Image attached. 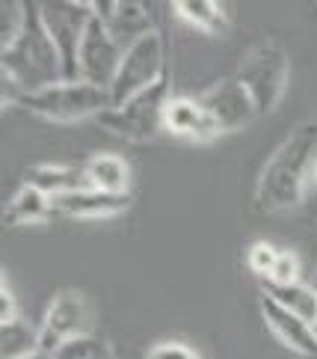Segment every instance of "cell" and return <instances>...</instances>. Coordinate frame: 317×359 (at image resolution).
Listing matches in <instances>:
<instances>
[{"label": "cell", "mask_w": 317, "mask_h": 359, "mask_svg": "<svg viewBox=\"0 0 317 359\" xmlns=\"http://www.w3.org/2000/svg\"><path fill=\"white\" fill-rule=\"evenodd\" d=\"M27 359H57V356L48 353V351H39V353H33V356H27Z\"/></svg>", "instance_id": "obj_28"}, {"label": "cell", "mask_w": 317, "mask_h": 359, "mask_svg": "<svg viewBox=\"0 0 317 359\" xmlns=\"http://www.w3.org/2000/svg\"><path fill=\"white\" fill-rule=\"evenodd\" d=\"M163 128L175 137H184V140H213V137H220L199 98H172L167 104V122H163Z\"/></svg>", "instance_id": "obj_14"}, {"label": "cell", "mask_w": 317, "mask_h": 359, "mask_svg": "<svg viewBox=\"0 0 317 359\" xmlns=\"http://www.w3.org/2000/svg\"><path fill=\"white\" fill-rule=\"evenodd\" d=\"M24 184L39 187L45 196L59 199L66 194H74V190H86L90 187V178H86V166H62V163H42L33 166L24 175Z\"/></svg>", "instance_id": "obj_15"}, {"label": "cell", "mask_w": 317, "mask_h": 359, "mask_svg": "<svg viewBox=\"0 0 317 359\" xmlns=\"http://www.w3.org/2000/svg\"><path fill=\"white\" fill-rule=\"evenodd\" d=\"M264 294L273 297L282 309L300 315L309 324H317V288L302 285V282H290V285H270L264 282Z\"/></svg>", "instance_id": "obj_20"}, {"label": "cell", "mask_w": 317, "mask_h": 359, "mask_svg": "<svg viewBox=\"0 0 317 359\" xmlns=\"http://www.w3.org/2000/svg\"><path fill=\"white\" fill-rule=\"evenodd\" d=\"M261 318H264V324H267V330L285 344L288 351L317 359V330H314V324L302 320L294 312L282 309V306H279L273 297H267V294H261Z\"/></svg>", "instance_id": "obj_12"}, {"label": "cell", "mask_w": 317, "mask_h": 359, "mask_svg": "<svg viewBox=\"0 0 317 359\" xmlns=\"http://www.w3.org/2000/svg\"><path fill=\"white\" fill-rule=\"evenodd\" d=\"M279 252H282V250H276L273 243L255 241V243L249 247V267H252V273L261 276V279H267V276L273 273L276 262H279Z\"/></svg>", "instance_id": "obj_23"}, {"label": "cell", "mask_w": 317, "mask_h": 359, "mask_svg": "<svg viewBox=\"0 0 317 359\" xmlns=\"http://www.w3.org/2000/svg\"><path fill=\"white\" fill-rule=\"evenodd\" d=\"M169 101H172V83H169V74H163L155 86H148L134 98L104 110L98 116V125L122 140H131V143H146V140H155L160 131H167L163 122H167Z\"/></svg>", "instance_id": "obj_3"}, {"label": "cell", "mask_w": 317, "mask_h": 359, "mask_svg": "<svg viewBox=\"0 0 317 359\" xmlns=\"http://www.w3.org/2000/svg\"><path fill=\"white\" fill-rule=\"evenodd\" d=\"M163 74H169L167 72V48H163L160 30H155V33H148L146 39H139L136 45H131L125 50L119 74L110 86L113 107L134 98L136 93H143V89L155 86Z\"/></svg>", "instance_id": "obj_7"}, {"label": "cell", "mask_w": 317, "mask_h": 359, "mask_svg": "<svg viewBox=\"0 0 317 359\" xmlns=\"http://www.w3.org/2000/svg\"><path fill=\"white\" fill-rule=\"evenodd\" d=\"M317 170V122H302L290 131L270 161L264 163L255 184V202L261 211H290L314 187Z\"/></svg>", "instance_id": "obj_1"}, {"label": "cell", "mask_w": 317, "mask_h": 359, "mask_svg": "<svg viewBox=\"0 0 317 359\" xmlns=\"http://www.w3.org/2000/svg\"><path fill=\"white\" fill-rule=\"evenodd\" d=\"M205 113L211 116L217 134H232V131H240L246 128L252 119L258 116L255 110V101L252 95L244 89L237 78H228V81H220L217 86H211L205 95L199 98Z\"/></svg>", "instance_id": "obj_10"}, {"label": "cell", "mask_w": 317, "mask_h": 359, "mask_svg": "<svg viewBox=\"0 0 317 359\" xmlns=\"http://www.w3.org/2000/svg\"><path fill=\"white\" fill-rule=\"evenodd\" d=\"M0 83H3V98H0V104H3V107H9V104H21L24 95H27V93H24V89H21L15 81H12L9 74H3V72H0Z\"/></svg>", "instance_id": "obj_27"}, {"label": "cell", "mask_w": 317, "mask_h": 359, "mask_svg": "<svg viewBox=\"0 0 317 359\" xmlns=\"http://www.w3.org/2000/svg\"><path fill=\"white\" fill-rule=\"evenodd\" d=\"M314 190H317V170H314Z\"/></svg>", "instance_id": "obj_30"}, {"label": "cell", "mask_w": 317, "mask_h": 359, "mask_svg": "<svg viewBox=\"0 0 317 359\" xmlns=\"http://www.w3.org/2000/svg\"><path fill=\"white\" fill-rule=\"evenodd\" d=\"M21 107L50 122H80L90 116H101L113 107V98L107 89H98L86 81H62L57 86H48L42 93L24 95Z\"/></svg>", "instance_id": "obj_4"}, {"label": "cell", "mask_w": 317, "mask_h": 359, "mask_svg": "<svg viewBox=\"0 0 317 359\" xmlns=\"http://www.w3.org/2000/svg\"><path fill=\"white\" fill-rule=\"evenodd\" d=\"M314 288H317V271H314ZM314 330H317V324H314Z\"/></svg>", "instance_id": "obj_29"}, {"label": "cell", "mask_w": 317, "mask_h": 359, "mask_svg": "<svg viewBox=\"0 0 317 359\" xmlns=\"http://www.w3.org/2000/svg\"><path fill=\"white\" fill-rule=\"evenodd\" d=\"M146 359H199V353L184 341H157Z\"/></svg>", "instance_id": "obj_25"}, {"label": "cell", "mask_w": 317, "mask_h": 359, "mask_svg": "<svg viewBox=\"0 0 317 359\" xmlns=\"http://www.w3.org/2000/svg\"><path fill=\"white\" fill-rule=\"evenodd\" d=\"M15 300H12V291H9V282L6 276L0 279V324H9V320H15Z\"/></svg>", "instance_id": "obj_26"}, {"label": "cell", "mask_w": 317, "mask_h": 359, "mask_svg": "<svg viewBox=\"0 0 317 359\" xmlns=\"http://www.w3.org/2000/svg\"><path fill=\"white\" fill-rule=\"evenodd\" d=\"M122 57H125V50L116 45L110 30L98 18H92L90 30H86V36H83V45H80L78 78L110 93V86H113V81H116L119 66H122Z\"/></svg>", "instance_id": "obj_8"}, {"label": "cell", "mask_w": 317, "mask_h": 359, "mask_svg": "<svg viewBox=\"0 0 317 359\" xmlns=\"http://www.w3.org/2000/svg\"><path fill=\"white\" fill-rule=\"evenodd\" d=\"M234 78L244 83V89L252 95V101H255L258 116H267V113L276 110V104L282 101L285 89H288L290 62H288L285 48L279 42H261L240 62Z\"/></svg>", "instance_id": "obj_5"}, {"label": "cell", "mask_w": 317, "mask_h": 359, "mask_svg": "<svg viewBox=\"0 0 317 359\" xmlns=\"http://www.w3.org/2000/svg\"><path fill=\"white\" fill-rule=\"evenodd\" d=\"M0 72L9 74L27 95L66 81L62 57L42 21L39 4H27V21L18 39L0 48Z\"/></svg>", "instance_id": "obj_2"}, {"label": "cell", "mask_w": 317, "mask_h": 359, "mask_svg": "<svg viewBox=\"0 0 317 359\" xmlns=\"http://www.w3.org/2000/svg\"><path fill=\"white\" fill-rule=\"evenodd\" d=\"M0 48H6L18 39V33L24 30V21H27V4L24 0H3L0 4Z\"/></svg>", "instance_id": "obj_22"}, {"label": "cell", "mask_w": 317, "mask_h": 359, "mask_svg": "<svg viewBox=\"0 0 317 359\" xmlns=\"http://www.w3.org/2000/svg\"><path fill=\"white\" fill-rule=\"evenodd\" d=\"M39 351H42L39 327H33L21 318L0 324V359H27Z\"/></svg>", "instance_id": "obj_19"}, {"label": "cell", "mask_w": 317, "mask_h": 359, "mask_svg": "<svg viewBox=\"0 0 317 359\" xmlns=\"http://www.w3.org/2000/svg\"><path fill=\"white\" fill-rule=\"evenodd\" d=\"M39 12H42V21L50 33V39H54L59 57H62L66 81H80L78 60H80L83 36L95 18L92 4H80V0H42Z\"/></svg>", "instance_id": "obj_6"}, {"label": "cell", "mask_w": 317, "mask_h": 359, "mask_svg": "<svg viewBox=\"0 0 317 359\" xmlns=\"http://www.w3.org/2000/svg\"><path fill=\"white\" fill-rule=\"evenodd\" d=\"M264 282H270V285H290V282H300V259L290 250H282L273 273Z\"/></svg>", "instance_id": "obj_24"}, {"label": "cell", "mask_w": 317, "mask_h": 359, "mask_svg": "<svg viewBox=\"0 0 317 359\" xmlns=\"http://www.w3.org/2000/svg\"><path fill=\"white\" fill-rule=\"evenodd\" d=\"M90 4L95 18L110 30V36L122 50H128L131 45L157 30L151 24L146 4H139V0H90Z\"/></svg>", "instance_id": "obj_11"}, {"label": "cell", "mask_w": 317, "mask_h": 359, "mask_svg": "<svg viewBox=\"0 0 317 359\" xmlns=\"http://www.w3.org/2000/svg\"><path fill=\"white\" fill-rule=\"evenodd\" d=\"M131 202H134L131 194H104V190L86 187L54 199V214L74 217V220H104V217H116L128 211Z\"/></svg>", "instance_id": "obj_13"}, {"label": "cell", "mask_w": 317, "mask_h": 359, "mask_svg": "<svg viewBox=\"0 0 317 359\" xmlns=\"http://www.w3.org/2000/svg\"><path fill=\"white\" fill-rule=\"evenodd\" d=\"M172 12L184 24H190V27H196L208 36H223L228 30V15L213 0H181V4H172Z\"/></svg>", "instance_id": "obj_18"}, {"label": "cell", "mask_w": 317, "mask_h": 359, "mask_svg": "<svg viewBox=\"0 0 317 359\" xmlns=\"http://www.w3.org/2000/svg\"><path fill=\"white\" fill-rule=\"evenodd\" d=\"M86 324H90V306L80 291H59L54 300H50L48 312L39 324V336H42V351L54 353L57 348H62L66 341L86 336Z\"/></svg>", "instance_id": "obj_9"}, {"label": "cell", "mask_w": 317, "mask_h": 359, "mask_svg": "<svg viewBox=\"0 0 317 359\" xmlns=\"http://www.w3.org/2000/svg\"><path fill=\"white\" fill-rule=\"evenodd\" d=\"M54 214V199L45 196L39 187L21 184V190L6 202L3 208V223L6 226H33L42 223Z\"/></svg>", "instance_id": "obj_16"}, {"label": "cell", "mask_w": 317, "mask_h": 359, "mask_svg": "<svg viewBox=\"0 0 317 359\" xmlns=\"http://www.w3.org/2000/svg\"><path fill=\"white\" fill-rule=\"evenodd\" d=\"M54 356L57 359H113V351L104 339L86 332V336H78V339L66 341L62 348H57Z\"/></svg>", "instance_id": "obj_21"}, {"label": "cell", "mask_w": 317, "mask_h": 359, "mask_svg": "<svg viewBox=\"0 0 317 359\" xmlns=\"http://www.w3.org/2000/svg\"><path fill=\"white\" fill-rule=\"evenodd\" d=\"M83 166H86L90 187L104 190V194H128V187H131V166H128V161H125L122 155L101 151V155L90 158Z\"/></svg>", "instance_id": "obj_17"}]
</instances>
